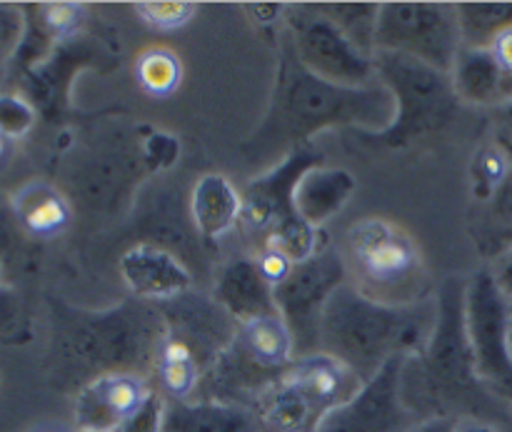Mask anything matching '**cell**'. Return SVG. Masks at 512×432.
Listing matches in <instances>:
<instances>
[{"label":"cell","mask_w":512,"mask_h":432,"mask_svg":"<svg viewBox=\"0 0 512 432\" xmlns=\"http://www.w3.org/2000/svg\"><path fill=\"white\" fill-rule=\"evenodd\" d=\"M273 98L260 128L240 148L250 165L275 168L325 128L383 133L395 120V98L383 83L343 88L310 73L295 55L288 35L280 38Z\"/></svg>","instance_id":"6da1fadb"},{"label":"cell","mask_w":512,"mask_h":432,"mask_svg":"<svg viewBox=\"0 0 512 432\" xmlns=\"http://www.w3.org/2000/svg\"><path fill=\"white\" fill-rule=\"evenodd\" d=\"M438 323V298L385 305L345 283L330 298L320 328V350L348 365L363 383L393 358L420 355Z\"/></svg>","instance_id":"7a4b0ae2"},{"label":"cell","mask_w":512,"mask_h":432,"mask_svg":"<svg viewBox=\"0 0 512 432\" xmlns=\"http://www.w3.org/2000/svg\"><path fill=\"white\" fill-rule=\"evenodd\" d=\"M465 290L458 278L440 285L433 335L423 353L405 358L400 398L410 415H423L425 420L450 418L478 385V365L465 323Z\"/></svg>","instance_id":"3957f363"},{"label":"cell","mask_w":512,"mask_h":432,"mask_svg":"<svg viewBox=\"0 0 512 432\" xmlns=\"http://www.w3.org/2000/svg\"><path fill=\"white\" fill-rule=\"evenodd\" d=\"M165 338V320L158 305L128 298L98 313H75L68 348L85 388L105 375H153L155 358Z\"/></svg>","instance_id":"277c9868"},{"label":"cell","mask_w":512,"mask_h":432,"mask_svg":"<svg viewBox=\"0 0 512 432\" xmlns=\"http://www.w3.org/2000/svg\"><path fill=\"white\" fill-rule=\"evenodd\" d=\"M340 255L348 283L365 298L385 305H415L433 298L418 243L390 220L365 218L350 225Z\"/></svg>","instance_id":"5b68a950"},{"label":"cell","mask_w":512,"mask_h":432,"mask_svg":"<svg viewBox=\"0 0 512 432\" xmlns=\"http://www.w3.org/2000/svg\"><path fill=\"white\" fill-rule=\"evenodd\" d=\"M375 73L395 98V120L383 133L355 130V138L375 150H403L415 140L440 133L458 113V93L450 73L403 53H373Z\"/></svg>","instance_id":"8992f818"},{"label":"cell","mask_w":512,"mask_h":432,"mask_svg":"<svg viewBox=\"0 0 512 432\" xmlns=\"http://www.w3.org/2000/svg\"><path fill=\"white\" fill-rule=\"evenodd\" d=\"M403 53L450 73L463 50L458 10L448 3H385L375 28V53Z\"/></svg>","instance_id":"52a82bcc"},{"label":"cell","mask_w":512,"mask_h":432,"mask_svg":"<svg viewBox=\"0 0 512 432\" xmlns=\"http://www.w3.org/2000/svg\"><path fill=\"white\" fill-rule=\"evenodd\" d=\"M348 283V268L340 250L325 245L313 258L290 270L275 288V305L295 345V358L318 353L320 328L330 298Z\"/></svg>","instance_id":"ba28073f"},{"label":"cell","mask_w":512,"mask_h":432,"mask_svg":"<svg viewBox=\"0 0 512 432\" xmlns=\"http://www.w3.org/2000/svg\"><path fill=\"white\" fill-rule=\"evenodd\" d=\"M283 23L295 55L313 75L343 88H365L378 83L373 55L355 48L343 30L325 18L313 3L288 5Z\"/></svg>","instance_id":"9c48e42d"},{"label":"cell","mask_w":512,"mask_h":432,"mask_svg":"<svg viewBox=\"0 0 512 432\" xmlns=\"http://www.w3.org/2000/svg\"><path fill=\"white\" fill-rule=\"evenodd\" d=\"M155 305L165 320V338L158 353L195 363L203 375L238 335V320L213 295L188 290Z\"/></svg>","instance_id":"30bf717a"},{"label":"cell","mask_w":512,"mask_h":432,"mask_svg":"<svg viewBox=\"0 0 512 432\" xmlns=\"http://www.w3.org/2000/svg\"><path fill=\"white\" fill-rule=\"evenodd\" d=\"M323 160L325 158L318 145L308 143L290 153L285 160H280L275 168L265 170L263 175L250 180L243 193L240 223L263 243H268L273 235L303 225L305 220L295 210V188H298L300 178L308 170L320 168Z\"/></svg>","instance_id":"8fae6325"},{"label":"cell","mask_w":512,"mask_h":432,"mask_svg":"<svg viewBox=\"0 0 512 432\" xmlns=\"http://www.w3.org/2000/svg\"><path fill=\"white\" fill-rule=\"evenodd\" d=\"M405 358H393L343 408L325 415L318 432H403L413 415L400 398Z\"/></svg>","instance_id":"7c38bea8"},{"label":"cell","mask_w":512,"mask_h":432,"mask_svg":"<svg viewBox=\"0 0 512 432\" xmlns=\"http://www.w3.org/2000/svg\"><path fill=\"white\" fill-rule=\"evenodd\" d=\"M465 323L473 345L478 375L500 378L510 370L508 345H505V298L488 273L470 280L465 290Z\"/></svg>","instance_id":"4fadbf2b"},{"label":"cell","mask_w":512,"mask_h":432,"mask_svg":"<svg viewBox=\"0 0 512 432\" xmlns=\"http://www.w3.org/2000/svg\"><path fill=\"white\" fill-rule=\"evenodd\" d=\"M153 383L140 375H105L78 390L75 423L78 430L113 432L153 393Z\"/></svg>","instance_id":"5bb4252c"},{"label":"cell","mask_w":512,"mask_h":432,"mask_svg":"<svg viewBox=\"0 0 512 432\" xmlns=\"http://www.w3.org/2000/svg\"><path fill=\"white\" fill-rule=\"evenodd\" d=\"M120 275L133 298L148 303H163L193 290V273L188 265L178 255L153 243L130 245L120 255Z\"/></svg>","instance_id":"9a60e30c"},{"label":"cell","mask_w":512,"mask_h":432,"mask_svg":"<svg viewBox=\"0 0 512 432\" xmlns=\"http://www.w3.org/2000/svg\"><path fill=\"white\" fill-rule=\"evenodd\" d=\"M285 378L310 400V405L323 418L350 403L365 385L348 365L323 350L295 358Z\"/></svg>","instance_id":"2e32d148"},{"label":"cell","mask_w":512,"mask_h":432,"mask_svg":"<svg viewBox=\"0 0 512 432\" xmlns=\"http://www.w3.org/2000/svg\"><path fill=\"white\" fill-rule=\"evenodd\" d=\"M213 298L238 320V325L278 315L275 290L260 275L255 258L238 255L220 268Z\"/></svg>","instance_id":"e0dca14e"},{"label":"cell","mask_w":512,"mask_h":432,"mask_svg":"<svg viewBox=\"0 0 512 432\" xmlns=\"http://www.w3.org/2000/svg\"><path fill=\"white\" fill-rule=\"evenodd\" d=\"M358 180L345 168H313L295 188V210L305 223L323 228L353 198Z\"/></svg>","instance_id":"ac0fdd59"},{"label":"cell","mask_w":512,"mask_h":432,"mask_svg":"<svg viewBox=\"0 0 512 432\" xmlns=\"http://www.w3.org/2000/svg\"><path fill=\"white\" fill-rule=\"evenodd\" d=\"M193 228L203 240H218L240 223L243 195L233 188L225 175L210 173L195 183L190 195Z\"/></svg>","instance_id":"d6986e66"},{"label":"cell","mask_w":512,"mask_h":432,"mask_svg":"<svg viewBox=\"0 0 512 432\" xmlns=\"http://www.w3.org/2000/svg\"><path fill=\"white\" fill-rule=\"evenodd\" d=\"M163 432H263L258 415L243 405L165 400Z\"/></svg>","instance_id":"ffe728a7"},{"label":"cell","mask_w":512,"mask_h":432,"mask_svg":"<svg viewBox=\"0 0 512 432\" xmlns=\"http://www.w3.org/2000/svg\"><path fill=\"white\" fill-rule=\"evenodd\" d=\"M253 413L258 415L263 432H318L323 423V415L288 378L265 390L255 400Z\"/></svg>","instance_id":"44dd1931"},{"label":"cell","mask_w":512,"mask_h":432,"mask_svg":"<svg viewBox=\"0 0 512 432\" xmlns=\"http://www.w3.org/2000/svg\"><path fill=\"white\" fill-rule=\"evenodd\" d=\"M13 210L23 230L33 238H55L65 233L73 220L68 200L48 183H28L13 198Z\"/></svg>","instance_id":"7402d4cb"},{"label":"cell","mask_w":512,"mask_h":432,"mask_svg":"<svg viewBox=\"0 0 512 432\" xmlns=\"http://www.w3.org/2000/svg\"><path fill=\"white\" fill-rule=\"evenodd\" d=\"M238 340L260 365H265V368L285 373V370L293 365L295 345L288 328H285V323L280 320V315H270V318H258L250 320V323H243L238 328Z\"/></svg>","instance_id":"603a6c76"},{"label":"cell","mask_w":512,"mask_h":432,"mask_svg":"<svg viewBox=\"0 0 512 432\" xmlns=\"http://www.w3.org/2000/svg\"><path fill=\"white\" fill-rule=\"evenodd\" d=\"M500 75L503 70L498 68L488 48H463L450 70L458 98L473 100V103H483L498 90Z\"/></svg>","instance_id":"cb8c5ba5"},{"label":"cell","mask_w":512,"mask_h":432,"mask_svg":"<svg viewBox=\"0 0 512 432\" xmlns=\"http://www.w3.org/2000/svg\"><path fill=\"white\" fill-rule=\"evenodd\" d=\"M328 20H333L345 38L363 50L365 55L375 53V28H378L380 5L373 3H320L315 5Z\"/></svg>","instance_id":"d4e9b609"},{"label":"cell","mask_w":512,"mask_h":432,"mask_svg":"<svg viewBox=\"0 0 512 432\" xmlns=\"http://www.w3.org/2000/svg\"><path fill=\"white\" fill-rule=\"evenodd\" d=\"M463 30V48H490L503 30L512 28V5H455Z\"/></svg>","instance_id":"484cf974"},{"label":"cell","mask_w":512,"mask_h":432,"mask_svg":"<svg viewBox=\"0 0 512 432\" xmlns=\"http://www.w3.org/2000/svg\"><path fill=\"white\" fill-rule=\"evenodd\" d=\"M138 85L153 98H168L180 88L183 80V63L168 48H148L138 55L135 63Z\"/></svg>","instance_id":"4316f807"},{"label":"cell","mask_w":512,"mask_h":432,"mask_svg":"<svg viewBox=\"0 0 512 432\" xmlns=\"http://www.w3.org/2000/svg\"><path fill=\"white\" fill-rule=\"evenodd\" d=\"M510 170V158L503 148H495V145H485L478 155H475L473 163V175H475V195L485 198V195L495 193L505 185Z\"/></svg>","instance_id":"83f0119b"},{"label":"cell","mask_w":512,"mask_h":432,"mask_svg":"<svg viewBox=\"0 0 512 432\" xmlns=\"http://www.w3.org/2000/svg\"><path fill=\"white\" fill-rule=\"evenodd\" d=\"M198 13L195 3H138L135 15L143 20L148 28L155 30H178L193 20Z\"/></svg>","instance_id":"f1b7e54d"},{"label":"cell","mask_w":512,"mask_h":432,"mask_svg":"<svg viewBox=\"0 0 512 432\" xmlns=\"http://www.w3.org/2000/svg\"><path fill=\"white\" fill-rule=\"evenodd\" d=\"M45 33L53 40H65L78 33L85 20V8L75 3H48L38 10Z\"/></svg>","instance_id":"f546056e"},{"label":"cell","mask_w":512,"mask_h":432,"mask_svg":"<svg viewBox=\"0 0 512 432\" xmlns=\"http://www.w3.org/2000/svg\"><path fill=\"white\" fill-rule=\"evenodd\" d=\"M165 398L153 390L143 405L130 418H125L113 432H163Z\"/></svg>","instance_id":"4dcf8cb0"},{"label":"cell","mask_w":512,"mask_h":432,"mask_svg":"<svg viewBox=\"0 0 512 432\" xmlns=\"http://www.w3.org/2000/svg\"><path fill=\"white\" fill-rule=\"evenodd\" d=\"M255 263H258V270L260 275H263L265 280H268L270 288H278L280 283H283L285 278L290 275V270L295 268L293 260L288 258V255H283L280 250L275 248H260L258 258H255Z\"/></svg>","instance_id":"1f68e13d"},{"label":"cell","mask_w":512,"mask_h":432,"mask_svg":"<svg viewBox=\"0 0 512 432\" xmlns=\"http://www.w3.org/2000/svg\"><path fill=\"white\" fill-rule=\"evenodd\" d=\"M33 123V110L25 103L15 98H0V128L15 138V135H23L25 130Z\"/></svg>","instance_id":"d6a6232c"},{"label":"cell","mask_w":512,"mask_h":432,"mask_svg":"<svg viewBox=\"0 0 512 432\" xmlns=\"http://www.w3.org/2000/svg\"><path fill=\"white\" fill-rule=\"evenodd\" d=\"M178 140L170 138L165 133H153L150 140L145 143L143 163L158 165V168H168L175 158H178Z\"/></svg>","instance_id":"836d02e7"},{"label":"cell","mask_w":512,"mask_h":432,"mask_svg":"<svg viewBox=\"0 0 512 432\" xmlns=\"http://www.w3.org/2000/svg\"><path fill=\"white\" fill-rule=\"evenodd\" d=\"M488 50L493 53L495 63H498V68L503 70V75L512 78V28L503 30V33L490 43Z\"/></svg>","instance_id":"e575fe53"},{"label":"cell","mask_w":512,"mask_h":432,"mask_svg":"<svg viewBox=\"0 0 512 432\" xmlns=\"http://www.w3.org/2000/svg\"><path fill=\"white\" fill-rule=\"evenodd\" d=\"M498 290L503 293V298L512 300V255L498 265V280H495Z\"/></svg>","instance_id":"d590c367"},{"label":"cell","mask_w":512,"mask_h":432,"mask_svg":"<svg viewBox=\"0 0 512 432\" xmlns=\"http://www.w3.org/2000/svg\"><path fill=\"white\" fill-rule=\"evenodd\" d=\"M410 432H455V420H450V418L423 420L418 428H413Z\"/></svg>","instance_id":"8d00e7d4"},{"label":"cell","mask_w":512,"mask_h":432,"mask_svg":"<svg viewBox=\"0 0 512 432\" xmlns=\"http://www.w3.org/2000/svg\"><path fill=\"white\" fill-rule=\"evenodd\" d=\"M13 155H15L13 138H10V135L0 128V170H3L10 160H13Z\"/></svg>","instance_id":"74e56055"},{"label":"cell","mask_w":512,"mask_h":432,"mask_svg":"<svg viewBox=\"0 0 512 432\" xmlns=\"http://www.w3.org/2000/svg\"><path fill=\"white\" fill-rule=\"evenodd\" d=\"M455 432H493V430L485 428V425H478V423H463V425L455 423Z\"/></svg>","instance_id":"f35d334b"},{"label":"cell","mask_w":512,"mask_h":432,"mask_svg":"<svg viewBox=\"0 0 512 432\" xmlns=\"http://www.w3.org/2000/svg\"><path fill=\"white\" fill-rule=\"evenodd\" d=\"M33 432H65V430H60V428H38V430H33Z\"/></svg>","instance_id":"ab89813d"},{"label":"cell","mask_w":512,"mask_h":432,"mask_svg":"<svg viewBox=\"0 0 512 432\" xmlns=\"http://www.w3.org/2000/svg\"><path fill=\"white\" fill-rule=\"evenodd\" d=\"M78 432H93V430H78Z\"/></svg>","instance_id":"60d3db41"}]
</instances>
